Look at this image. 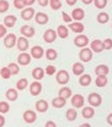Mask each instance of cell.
Returning <instances> with one entry per match:
<instances>
[{
  "label": "cell",
  "mask_w": 112,
  "mask_h": 127,
  "mask_svg": "<svg viewBox=\"0 0 112 127\" xmlns=\"http://www.w3.org/2000/svg\"><path fill=\"white\" fill-rule=\"evenodd\" d=\"M69 79H70V75L66 70H60L56 74V81L60 85H66L69 82Z\"/></svg>",
  "instance_id": "1"
},
{
  "label": "cell",
  "mask_w": 112,
  "mask_h": 127,
  "mask_svg": "<svg viewBox=\"0 0 112 127\" xmlns=\"http://www.w3.org/2000/svg\"><path fill=\"white\" fill-rule=\"evenodd\" d=\"M56 37H57V33L53 30V29H49L45 32V34H43V40H45L47 43H51L53 42Z\"/></svg>",
  "instance_id": "2"
},
{
  "label": "cell",
  "mask_w": 112,
  "mask_h": 127,
  "mask_svg": "<svg viewBox=\"0 0 112 127\" xmlns=\"http://www.w3.org/2000/svg\"><path fill=\"white\" fill-rule=\"evenodd\" d=\"M88 102L93 107H97L102 104V96L98 93H91L88 96Z\"/></svg>",
  "instance_id": "3"
},
{
  "label": "cell",
  "mask_w": 112,
  "mask_h": 127,
  "mask_svg": "<svg viewBox=\"0 0 112 127\" xmlns=\"http://www.w3.org/2000/svg\"><path fill=\"white\" fill-rule=\"evenodd\" d=\"M79 58H81V61L85 62V63L89 62L92 58V51L89 48H84L81 52H79Z\"/></svg>",
  "instance_id": "4"
},
{
  "label": "cell",
  "mask_w": 112,
  "mask_h": 127,
  "mask_svg": "<svg viewBox=\"0 0 112 127\" xmlns=\"http://www.w3.org/2000/svg\"><path fill=\"white\" fill-rule=\"evenodd\" d=\"M72 105H73L75 108H81L84 106V103H85V98H84L83 95L81 94H75L73 97H72Z\"/></svg>",
  "instance_id": "5"
},
{
  "label": "cell",
  "mask_w": 112,
  "mask_h": 127,
  "mask_svg": "<svg viewBox=\"0 0 112 127\" xmlns=\"http://www.w3.org/2000/svg\"><path fill=\"white\" fill-rule=\"evenodd\" d=\"M36 119H37V116H36V113L33 110H27V111H25V113H23V120L27 123H29V124L34 123L36 121Z\"/></svg>",
  "instance_id": "6"
},
{
  "label": "cell",
  "mask_w": 112,
  "mask_h": 127,
  "mask_svg": "<svg viewBox=\"0 0 112 127\" xmlns=\"http://www.w3.org/2000/svg\"><path fill=\"white\" fill-rule=\"evenodd\" d=\"M88 42H89V39H88V37L86 36V35H78V36H76L74 39L75 46L81 47V48L86 47L88 45Z\"/></svg>",
  "instance_id": "7"
},
{
  "label": "cell",
  "mask_w": 112,
  "mask_h": 127,
  "mask_svg": "<svg viewBox=\"0 0 112 127\" xmlns=\"http://www.w3.org/2000/svg\"><path fill=\"white\" fill-rule=\"evenodd\" d=\"M41 90H42V86H41L40 83H38V82L32 83L31 86H30V92H31V94L33 95V96L38 95L39 93L41 92Z\"/></svg>",
  "instance_id": "8"
},
{
  "label": "cell",
  "mask_w": 112,
  "mask_h": 127,
  "mask_svg": "<svg viewBox=\"0 0 112 127\" xmlns=\"http://www.w3.org/2000/svg\"><path fill=\"white\" fill-rule=\"evenodd\" d=\"M17 62H18V64H20V65H22V66L29 65V64L31 63V55L29 53H27V52H22L18 56Z\"/></svg>",
  "instance_id": "9"
},
{
  "label": "cell",
  "mask_w": 112,
  "mask_h": 127,
  "mask_svg": "<svg viewBox=\"0 0 112 127\" xmlns=\"http://www.w3.org/2000/svg\"><path fill=\"white\" fill-rule=\"evenodd\" d=\"M20 32L23 35V37H33L35 34L34 28L31 26H22L20 29Z\"/></svg>",
  "instance_id": "10"
},
{
  "label": "cell",
  "mask_w": 112,
  "mask_h": 127,
  "mask_svg": "<svg viewBox=\"0 0 112 127\" xmlns=\"http://www.w3.org/2000/svg\"><path fill=\"white\" fill-rule=\"evenodd\" d=\"M43 53H45V51L40 46H35L31 49V55L36 59L41 58L43 56Z\"/></svg>",
  "instance_id": "11"
},
{
  "label": "cell",
  "mask_w": 112,
  "mask_h": 127,
  "mask_svg": "<svg viewBox=\"0 0 112 127\" xmlns=\"http://www.w3.org/2000/svg\"><path fill=\"white\" fill-rule=\"evenodd\" d=\"M91 49L94 51V52H102V51L105 49L104 48V41L99 40V39H95V40H93L91 42Z\"/></svg>",
  "instance_id": "12"
},
{
  "label": "cell",
  "mask_w": 112,
  "mask_h": 127,
  "mask_svg": "<svg viewBox=\"0 0 112 127\" xmlns=\"http://www.w3.org/2000/svg\"><path fill=\"white\" fill-rule=\"evenodd\" d=\"M17 48H18V50H20V51H27L28 50V48H29V41H28V39L26 37H19L17 39Z\"/></svg>",
  "instance_id": "13"
},
{
  "label": "cell",
  "mask_w": 112,
  "mask_h": 127,
  "mask_svg": "<svg viewBox=\"0 0 112 127\" xmlns=\"http://www.w3.org/2000/svg\"><path fill=\"white\" fill-rule=\"evenodd\" d=\"M35 20L37 23H39V25H46V23H48V21H49V17H48V15L46 13H41V12H39V13L36 14L35 16Z\"/></svg>",
  "instance_id": "14"
},
{
  "label": "cell",
  "mask_w": 112,
  "mask_h": 127,
  "mask_svg": "<svg viewBox=\"0 0 112 127\" xmlns=\"http://www.w3.org/2000/svg\"><path fill=\"white\" fill-rule=\"evenodd\" d=\"M16 43V36L15 34L11 33V34H7L6 37L4 38V46L6 48H13Z\"/></svg>",
  "instance_id": "15"
},
{
  "label": "cell",
  "mask_w": 112,
  "mask_h": 127,
  "mask_svg": "<svg viewBox=\"0 0 112 127\" xmlns=\"http://www.w3.org/2000/svg\"><path fill=\"white\" fill-rule=\"evenodd\" d=\"M36 110L39 111V112H46L49 108V105H48V103L45 101V100H39L36 102Z\"/></svg>",
  "instance_id": "16"
},
{
  "label": "cell",
  "mask_w": 112,
  "mask_h": 127,
  "mask_svg": "<svg viewBox=\"0 0 112 127\" xmlns=\"http://www.w3.org/2000/svg\"><path fill=\"white\" fill-rule=\"evenodd\" d=\"M34 14H35L34 9L28 7V9H25L21 12V17H22V19H25V20H30V19H32V17L34 16Z\"/></svg>",
  "instance_id": "17"
},
{
  "label": "cell",
  "mask_w": 112,
  "mask_h": 127,
  "mask_svg": "<svg viewBox=\"0 0 112 127\" xmlns=\"http://www.w3.org/2000/svg\"><path fill=\"white\" fill-rule=\"evenodd\" d=\"M95 73L97 74V76H106V75L109 73V68L106 66V65H99L95 68Z\"/></svg>",
  "instance_id": "18"
},
{
  "label": "cell",
  "mask_w": 112,
  "mask_h": 127,
  "mask_svg": "<svg viewBox=\"0 0 112 127\" xmlns=\"http://www.w3.org/2000/svg\"><path fill=\"white\" fill-rule=\"evenodd\" d=\"M52 105H53V107H55V108H62V107L66 105V100L63 97L57 96L52 100Z\"/></svg>",
  "instance_id": "19"
},
{
  "label": "cell",
  "mask_w": 112,
  "mask_h": 127,
  "mask_svg": "<svg viewBox=\"0 0 112 127\" xmlns=\"http://www.w3.org/2000/svg\"><path fill=\"white\" fill-rule=\"evenodd\" d=\"M69 28L73 32H75V33H82V32L85 30V27H84V25L81 22H72V23H70Z\"/></svg>",
  "instance_id": "20"
},
{
  "label": "cell",
  "mask_w": 112,
  "mask_h": 127,
  "mask_svg": "<svg viewBox=\"0 0 112 127\" xmlns=\"http://www.w3.org/2000/svg\"><path fill=\"white\" fill-rule=\"evenodd\" d=\"M85 17V12H84L82 9H75L73 10V12H72V18L75 19V20H82V19Z\"/></svg>",
  "instance_id": "21"
},
{
  "label": "cell",
  "mask_w": 112,
  "mask_h": 127,
  "mask_svg": "<svg viewBox=\"0 0 112 127\" xmlns=\"http://www.w3.org/2000/svg\"><path fill=\"white\" fill-rule=\"evenodd\" d=\"M72 70H73V73L75 75H81L84 73V71H85V67H84V65L81 63H75L73 65Z\"/></svg>",
  "instance_id": "22"
},
{
  "label": "cell",
  "mask_w": 112,
  "mask_h": 127,
  "mask_svg": "<svg viewBox=\"0 0 112 127\" xmlns=\"http://www.w3.org/2000/svg\"><path fill=\"white\" fill-rule=\"evenodd\" d=\"M71 94H72V91L70 88H68V87H62L58 92V96L63 97L65 100H67V98H69L71 96Z\"/></svg>",
  "instance_id": "23"
},
{
  "label": "cell",
  "mask_w": 112,
  "mask_h": 127,
  "mask_svg": "<svg viewBox=\"0 0 112 127\" xmlns=\"http://www.w3.org/2000/svg\"><path fill=\"white\" fill-rule=\"evenodd\" d=\"M32 75H33V77L35 79H37V81H39V79H42L43 78V75H45V71H43L42 68H39V67H37V68H35L33 70V72H32Z\"/></svg>",
  "instance_id": "24"
},
{
  "label": "cell",
  "mask_w": 112,
  "mask_h": 127,
  "mask_svg": "<svg viewBox=\"0 0 112 127\" xmlns=\"http://www.w3.org/2000/svg\"><path fill=\"white\" fill-rule=\"evenodd\" d=\"M16 21H17V18H16L15 16L9 15L4 18V26H6L7 28H13L14 25L16 23Z\"/></svg>",
  "instance_id": "25"
},
{
  "label": "cell",
  "mask_w": 112,
  "mask_h": 127,
  "mask_svg": "<svg viewBox=\"0 0 112 127\" xmlns=\"http://www.w3.org/2000/svg\"><path fill=\"white\" fill-rule=\"evenodd\" d=\"M56 33L58 34V36L60 37V38H67L68 35H69V31H68L67 27H65V26H59L57 28V32H56Z\"/></svg>",
  "instance_id": "26"
},
{
  "label": "cell",
  "mask_w": 112,
  "mask_h": 127,
  "mask_svg": "<svg viewBox=\"0 0 112 127\" xmlns=\"http://www.w3.org/2000/svg\"><path fill=\"white\" fill-rule=\"evenodd\" d=\"M82 114L85 119H91L94 116V109L92 107H85L82 111Z\"/></svg>",
  "instance_id": "27"
},
{
  "label": "cell",
  "mask_w": 112,
  "mask_h": 127,
  "mask_svg": "<svg viewBox=\"0 0 112 127\" xmlns=\"http://www.w3.org/2000/svg\"><path fill=\"white\" fill-rule=\"evenodd\" d=\"M6 97H7V100H10V101H15V100H17V97H18V92L16 91V89H13V88H11L6 91Z\"/></svg>",
  "instance_id": "28"
},
{
  "label": "cell",
  "mask_w": 112,
  "mask_h": 127,
  "mask_svg": "<svg viewBox=\"0 0 112 127\" xmlns=\"http://www.w3.org/2000/svg\"><path fill=\"white\" fill-rule=\"evenodd\" d=\"M91 81H92V78L89 74H84L83 76H81V78H79V84L82 86H88V85H90Z\"/></svg>",
  "instance_id": "29"
},
{
  "label": "cell",
  "mask_w": 112,
  "mask_h": 127,
  "mask_svg": "<svg viewBox=\"0 0 112 127\" xmlns=\"http://www.w3.org/2000/svg\"><path fill=\"white\" fill-rule=\"evenodd\" d=\"M107 83H108V78H107V76H104V75H102V76H97L96 79H95V84H96L97 87L106 86Z\"/></svg>",
  "instance_id": "30"
},
{
  "label": "cell",
  "mask_w": 112,
  "mask_h": 127,
  "mask_svg": "<svg viewBox=\"0 0 112 127\" xmlns=\"http://www.w3.org/2000/svg\"><path fill=\"white\" fill-rule=\"evenodd\" d=\"M28 84H29V83H28L27 78H20L17 82V84H16V87H17L18 90H25L28 87Z\"/></svg>",
  "instance_id": "31"
},
{
  "label": "cell",
  "mask_w": 112,
  "mask_h": 127,
  "mask_svg": "<svg viewBox=\"0 0 112 127\" xmlns=\"http://www.w3.org/2000/svg\"><path fill=\"white\" fill-rule=\"evenodd\" d=\"M46 56L47 59H49V61H54L57 57V52L54 49H48L46 52Z\"/></svg>",
  "instance_id": "32"
},
{
  "label": "cell",
  "mask_w": 112,
  "mask_h": 127,
  "mask_svg": "<svg viewBox=\"0 0 112 127\" xmlns=\"http://www.w3.org/2000/svg\"><path fill=\"white\" fill-rule=\"evenodd\" d=\"M108 20H109V15L105 12H102L97 15V21L99 23H106Z\"/></svg>",
  "instance_id": "33"
},
{
  "label": "cell",
  "mask_w": 112,
  "mask_h": 127,
  "mask_svg": "<svg viewBox=\"0 0 112 127\" xmlns=\"http://www.w3.org/2000/svg\"><path fill=\"white\" fill-rule=\"evenodd\" d=\"M66 117L67 119L69 121H74L75 119H76L77 117V112H76V110H74V109H69L67 111V113H66Z\"/></svg>",
  "instance_id": "34"
},
{
  "label": "cell",
  "mask_w": 112,
  "mask_h": 127,
  "mask_svg": "<svg viewBox=\"0 0 112 127\" xmlns=\"http://www.w3.org/2000/svg\"><path fill=\"white\" fill-rule=\"evenodd\" d=\"M0 74H1V76L3 77V78H10L11 77V71H10V69L7 68V67H3V68L0 70Z\"/></svg>",
  "instance_id": "35"
},
{
  "label": "cell",
  "mask_w": 112,
  "mask_h": 127,
  "mask_svg": "<svg viewBox=\"0 0 112 127\" xmlns=\"http://www.w3.org/2000/svg\"><path fill=\"white\" fill-rule=\"evenodd\" d=\"M7 68L10 69L12 74H17L19 72V67H18L17 64H15V63H11L10 65L7 66Z\"/></svg>",
  "instance_id": "36"
},
{
  "label": "cell",
  "mask_w": 112,
  "mask_h": 127,
  "mask_svg": "<svg viewBox=\"0 0 112 127\" xmlns=\"http://www.w3.org/2000/svg\"><path fill=\"white\" fill-rule=\"evenodd\" d=\"M50 5L53 10H59L61 7L60 0H50Z\"/></svg>",
  "instance_id": "37"
},
{
  "label": "cell",
  "mask_w": 112,
  "mask_h": 127,
  "mask_svg": "<svg viewBox=\"0 0 112 127\" xmlns=\"http://www.w3.org/2000/svg\"><path fill=\"white\" fill-rule=\"evenodd\" d=\"M9 2L5 0H0V13H4L9 10Z\"/></svg>",
  "instance_id": "38"
},
{
  "label": "cell",
  "mask_w": 112,
  "mask_h": 127,
  "mask_svg": "<svg viewBox=\"0 0 112 127\" xmlns=\"http://www.w3.org/2000/svg\"><path fill=\"white\" fill-rule=\"evenodd\" d=\"M10 110V105L6 102H0V112L6 113Z\"/></svg>",
  "instance_id": "39"
},
{
  "label": "cell",
  "mask_w": 112,
  "mask_h": 127,
  "mask_svg": "<svg viewBox=\"0 0 112 127\" xmlns=\"http://www.w3.org/2000/svg\"><path fill=\"white\" fill-rule=\"evenodd\" d=\"M94 4L97 9H104L107 5V0H94Z\"/></svg>",
  "instance_id": "40"
},
{
  "label": "cell",
  "mask_w": 112,
  "mask_h": 127,
  "mask_svg": "<svg viewBox=\"0 0 112 127\" xmlns=\"http://www.w3.org/2000/svg\"><path fill=\"white\" fill-rule=\"evenodd\" d=\"M14 5L16 9H23L26 5V0H14Z\"/></svg>",
  "instance_id": "41"
},
{
  "label": "cell",
  "mask_w": 112,
  "mask_h": 127,
  "mask_svg": "<svg viewBox=\"0 0 112 127\" xmlns=\"http://www.w3.org/2000/svg\"><path fill=\"white\" fill-rule=\"evenodd\" d=\"M104 48H105L106 50H110L112 48V39L111 38L105 39V41H104Z\"/></svg>",
  "instance_id": "42"
},
{
  "label": "cell",
  "mask_w": 112,
  "mask_h": 127,
  "mask_svg": "<svg viewBox=\"0 0 112 127\" xmlns=\"http://www.w3.org/2000/svg\"><path fill=\"white\" fill-rule=\"evenodd\" d=\"M56 72V68L54 66H48L46 68V73L48 75H53Z\"/></svg>",
  "instance_id": "43"
},
{
  "label": "cell",
  "mask_w": 112,
  "mask_h": 127,
  "mask_svg": "<svg viewBox=\"0 0 112 127\" xmlns=\"http://www.w3.org/2000/svg\"><path fill=\"white\" fill-rule=\"evenodd\" d=\"M62 17H63V20H65L66 22H71L72 21V17H70L66 12H62Z\"/></svg>",
  "instance_id": "44"
},
{
  "label": "cell",
  "mask_w": 112,
  "mask_h": 127,
  "mask_svg": "<svg viewBox=\"0 0 112 127\" xmlns=\"http://www.w3.org/2000/svg\"><path fill=\"white\" fill-rule=\"evenodd\" d=\"M6 34V28L4 26L0 25V37H3Z\"/></svg>",
  "instance_id": "45"
},
{
  "label": "cell",
  "mask_w": 112,
  "mask_h": 127,
  "mask_svg": "<svg viewBox=\"0 0 112 127\" xmlns=\"http://www.w3.org/2000/svg\"><path fill=\"white\" fill-rule=\"evenodd\" d=\"M38 3L41 6H46V5H48V3H49V0H38Z\"/></svg>",
  "instance_id": "46"
},
{
  "label": "cell",
  "mask_w": 112,
  "mask_h": 127,
  "mask_svg": "<svg viewBox=\"0 0 112 127\" xmlns=\"http://www.w3.org/2000/svg\"><path fill=\"white\" fill-rule=\"evenodd\" d=\"M46 127H56V124L53 121H48L46 123Z\"/></svg>",
  "instance_id": "47"
},
{
  "label": "cell",
  "mask_w": 112,
  "mask_h": 127,
  "mask_svg": "<svg viewBox=\"0 0 112 127\" xmlns=\"http://www.w3.org/2000/svg\"><path fill=\"white\" fill-rule=\"evenodd\" d=\"M4 123H5V119H4V117L0 114V127H2L3 125H4Z\"/></svg>",
  "instance_id": "48"
},
{
  "label": "cell",
  "mask_w": 112,
  "mask_h": 127,
  "mask_svg": "<svg viewBox=\"0 0 112 127\" xmlns=\"http://www.w3.org/2000/svg\"><path fill=\"white\" fill-rule=\"evenodd\" d=\"M107 122H108V124L112 125V113H110L109 116H108V118H107Z\"/></svg>",
  "instance_id": "49"
},
{
  "label": "cell",
  "mask_w": 112,
  "mask_h": 127,
  "mask_svg": "<svg viewBox=\"0 0 112 127\" xmlns=\"http://www.w3.org/2000/svg\"><path fill=\"white\" fill-rule=\"evenodd\" d=\"M66 1H67V3H68L69 5H73V4H75V3H76L77 0H66Z\"/></svg>",
  "instance_id": "50"
},
{
  "label": "cell",
  "mask_w": 112,
  "mask_h": 127,
  "mask_svg": "<svg viewBox=\"0 0 112 127\" xmlns=\"http://www.w3.org/2000/svg\"><path fill=\"white\" fill-rule=\"evenodd\" d=\"M35 2V0H26V5H31Z\"/></svg>",
  "instance_id": "51"
},
{
  "label": "cell",
  "mask_w": 112,
  "mask_h": 127,
  "mask_svg": "<svg viewBox=\"0 0 112 127\" xmlns=\"http://www.w3.org/2000/svg\"><path fill=\"white\" fill-rule=\"evenodd\" d=\"M92 1H93V0H83V2L85 3V4H90Z\"/></svg>",
  "instance_id": "52"
},
{
  "label": "cell",
  "mask_w": 112,
  "mask_h": 127,
  "mask_svg": "<svg viewBox=\"0 0 112 127\" xmlns=\"http://www.w3.org/2000/svg\"><path fill=\"white\" fill-rule=\"evenodd\" d=\"M79 127H91V125L90 124H88V123H85V124H83V125H81Z\"/></svg>",
  "instance_id": "53"
}]
</instances>
